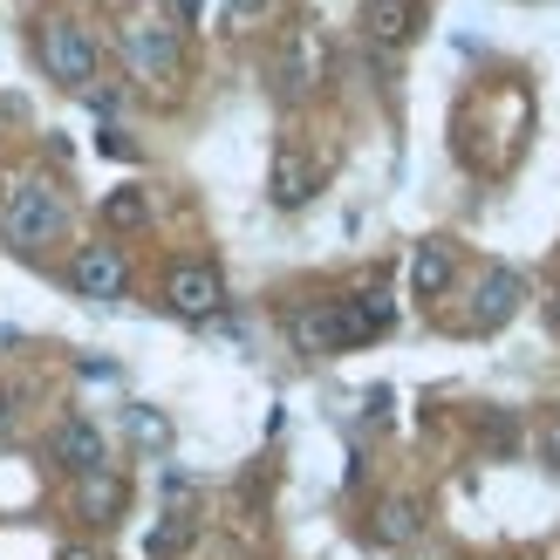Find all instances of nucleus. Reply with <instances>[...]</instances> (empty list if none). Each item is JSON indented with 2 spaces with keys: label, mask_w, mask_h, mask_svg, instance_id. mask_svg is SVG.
Segmentation results:
<instances>
[{
  "label": "nucleus",
  "mask_w": 560,
  "mask_h": 560,
  "mask_svg": "<svg viewBox=\"0 0 560 560\" xmlns=\"http://www.w3.org/2000/svg\"><path fill=\"white\" fill-rule=\"evenodd\" d=\"M0 233H8V246H21V254H42V246H55L69 233V206L55 199L42 178H14L0 191Z\"/></svg>",
  "instance_id": "f257e3e1"
},
{
  "label": "nucleus",
  "mask_w": 560,
  "mask_h": 560,
  "mask_svg": "<svg viewBox=\"0 0 560 560\" xmlns=\"http://www.w3.org/2000/svg\"><path fill=\"white\" fill-rule=\"evenodd\" d=\"M288 342L307 349V355H342V349H362L370 335H362L355 307L342 294V301H307V307H294V315H288Z\"/></svg>",
  "instance_id": "f03ea898"
},
{
  "label": "nucleus",
  "mask_w": 560,
  "mask_h": 560,
  "mask_svg": "<svg viewBox=\"0 0 560 560\" xmlns=\"http://www.w3.org/2000/svg\"><path fill=\"white\" fill-rule=\"evenodd\" d=\"M42 62L62 90H96V42L75 14H48L42 21Z\"/></svg>",
  "instance_id": "7ed1b4c3"
},
{
  "label": "nucleus",
  "mask_w": 560,
  "mask_h": 560,
  "mask_svg": "<svg viewBox=\"0 0 560 560\" xmlns=\"http://www.w3.org/2000/svg\"><path fill=\"white\" fill-rule=\"evenodd\" d=\"M124 55H130V69L151 75V82L178 75V69H185L178 21H172V14H130V21H124Z\"/></svg>",
  "instance_id": "20e7f679"
},
{
  "label": "nucleus",
  "mask_w": 560,
  "mask_h": 560,
  "mask_svg": "<svg viewBox=\"0 0 560 560\" xmlns=\"http://www.w3.org/2000/svg\"><path fill=\"white\" fill-rule=\"evenodd\" d=\"M164 301H172V315H185V322H212L219 307H226V280L206 260H185V267L164 273Z\"/></svg>",
  "instance_id": "39448f33"
},
{
  "label": "nucleus",
  "mask_w": 560,
  "mask_h": 560,
  "mask_svg": "<svg viewBox=\"0 0 560 560\" xmlns=\"http://www.w3.org/2000/svg\"><path fill=\"white\" fill-rule=\"evenodd\" d=\"M69 280H75L82 301H124V288H130V260H124L109 240H96V246H82V254H75Z\"/></svg>",
  "instance_id": "423d86ee"
},
{
  "label": "nucleus",
  "mask_w": 560,
  "mask_h": 560,
  "mask_svg": "<svg viewBox=\"0 0 560 560\" xmlns=\"http://www.w3.org/2000/svg\"><path fill=\"white\" fill-rule=\"evenodd\" d=\"M48 458L75 471V479H90V471H109V452H103V431L90 424V417H62L48 438Z\"/></svg>",
  "instance_id": "0eeeda50"
},
{
  "label": "nucleus",
  "mask_w": 560,
  "mask_h": 560,
  "mask_svg": "<svg viewBox=\"0 0 560 560\" xmlns=\"http://www.w3.org/2000/svg\"><path fill=\"white\" fill-rule=\"evenodd\" d=\"M520 294H526V280H520L513 267H486L479 294H471V315H465V328H479V335L506 328V322L520 315Z\"/></svg>",
  "instance_id": "6e6552de"
},
{
  "label": "nucleus",
  "mask_w": 560,
  "mask_h": 560,
  "mask_svg": "<svg viewBox=\"0 0 560 560\" xmlns=\"http://www.w3.org/2000/svg\"><path fill=\"white\" fill-rule=\"evenodd\" d=\"M424 27V0H362V35L376 48H404Z\"/></svg>",
  "instance_id": "1a4fd4ad"
},
{
  "label": "nucleus",
  "mask_w": 560,
  "mask_h": 560,
  "mask_svg": "<svg viewBox=\"0 0 560 560\" xmlns=\"http://www.w3.org/2000/svg\"><path fill=\"white\" fill-rule=\"evenodd\" d=\"M328 69V42L315 35V27H294L288 55H280V96H307Z\"/></svg>",
  "instance_id": "9d476101"
},
{
  "label": "nucleus",
  "mask_w": 560,
  "mask_h": 560,
  "mask_svg": "<svg viewBox=\"0 0 560 560\" xmlns=\"http://www.w3.org/2000/svg\"><path fill=\"white\" fill-rule=\"evenodd\" d=\"M458 280V254H452V240H417V254H410V294H424L438 301L444 288Z\"/></svg>",
  "instance_id": "9b49d317"
},
{
  "label": "nucleus",
  "mask_w": 560,
  "mask_h": 560,
  "mask_svg": "<svg viewBox=\"0 0 560 560\" xmlns=\"http://www.w3.org/2000/svg\"><path fill=\"white\" fill-rule=\"evenodd\" d=\"M75 506L90 513L96 526H109L124 513V479H117V471H90V479H75Z\"/></svg>",
  "instance_id": "f8f14e48"
},
{
  "label": "nucleus",
  "mask_w": 560,
  "mask_h": 560,
  "mask_svg": "<svg viewBox=\"0 0 560 560\" xmlns=\"http://www.w3.org/2000/svg\"><path fill=\"white\" fill-rule=\"evenodd\" d=\"M315 199V164H301L294 151H280V164H273V206H307Z\"/></svg>",
  "instance_id": "ddd939ff"
},
{
  "label": "nucleus",
  "mask_w": 560,
  "mask_h": 560,
  "mask_svg": "<svg viewBox=\"0 0 560 560\" xmlns=\"http://www.w3.org/2000/svg\"><path fill=\"white\" fill-rule=\"evenodd\" d=\"M124 424H130V438L144 444V452H158V458L172 452V417H164V410H151V404H130V410H124Z\"/></svg>",
  "instance_id": "4468645a"
},
{
  "label": "nucleus",
  "mask_w": 560,
  "mask_h": 560,
  "mask_svg": "<svg viewBox=\"0 0 560 560\" xmlns=\"http://www.w3.org/2000/svg\"><path fill=\"white\" fill-rule=\"evenodd\" d=\"M191 526H199V520H191L185 506H172V513H164V520L151 526V540H144V553H151V560H172L178 547H191Z\"/></svg>",
  "instance_id": "2eb2a0df"
},
{
  "label": "nucleus",
  "mask_w": 560,
  "mask_h": 560,
  "mask_svg": "<svg viewBox=\"0 0 560 560\" xmlns=\"http://www.w3.org/2000/svg\"><path fill=\"white\" fill-rule=\"evenodd\" d=\"M376 540H389V547L417 540V506H410V499H383V506H376Z\"/></svg>",
  "instance_id": "dca6fc26"
},
{
  "label": "nucleus",
  "mask_w": 560,
  "mask_h": 560,
  "mask_svg": "<svg viewBox=\"0 0 560 560\" xmlns=\"http://www.w3.org/2000/svg\"><path fill=\"white\" fill-rule=\"evenodd\" d=\"M349 307H355V322H362V335H383L389 322H397V301H389L383 288H362V294H349Z\"/></svg>",
  "instance_id": "f3484780"
},
{
  "label": "nucleus",
  "mask_w": 560,
  "mask_h": 560,
  "mask_svg": "<svg viewBox=\"0 0 560 560\" xmlns=\"http://www.w3.org/2000/svg\"><path fill=\"white\" fill-rule=\"evenodd\" d=\"M103 219H109V226H144L151 206H144V191H137V185H117V191L103 199Z\"/></svg>",
  "instance_id": "a211bd4d"
},
{
  "label": "nucleus",
  "mask_w": 560,
  "mask_h": 560,
  "mask_svg": "<svg viewBox=\"0 0 560 560\" xmlns=\"http://www.w3.org/2000/svg\"><path fill=\"white\" fill-rule=\"evenodd\" d=\"M21 431V397H14V389H0V444H8Z\"/></svg>",
  "instance_id": "6ab92c4d"
},
{
  "label": "nucleus",
  "mask_w": 560,
  "mask_h": 560,
  "mask_svg": "<svg viewBox=\"0 0 560 560\" xmlns=\"http://www.w3.org/2000/svg\"><path fill=\"white\" fill-rule=\"evenodd\" d=\"M540 458H547V465L560 471V410H553L547 424H540Z\"/></svg>",
  "instance_id": "aec40b11"
},
{
  "label": "nucleus",
  "mask_w": 560,
  "mask_h": 560,
  "mask_svg": "<svg viewBox=\"0 0 560 560\" xmlns=\"http://www.w3.org/2000/svg\"><path fill=\"white\" fill-rule=\"evenodd\" d=\"M267 8H273V0H226V14H233V21H260Z\"/></svg>",
  "instance_id": "412c9836"
},
{
  "label": "nucleus",
  "mask_w": 560,
  "mask_h": 560,
  "mask_svg": "<svg viewBox=\"0 0 560 560\" xmlns=\"http://www.w3.org/2000/svg\"><path fill=\"white\" fill-rule=\"evenodd\" d=\"M164 8H172V21L185 27V21H199V14H206V0H164Z\"/></svg>",
  "instance_id": "4be33fe9"
},
{
  "label": "nucleus",
  "mask_w": 560,
  "mask_h": 560,
  "mask_svg": "<svg viewBox=\"0 0 560 560\" xmlns=\"http://www.w3.org/2000/svg\"><path fill=\"white\" fill-rule=\"evenodd\" d=\"M55 560H103V553H90V547H62Z\"/></svg>",
  "instance_id": "5701e85b"
}]
</instances>
